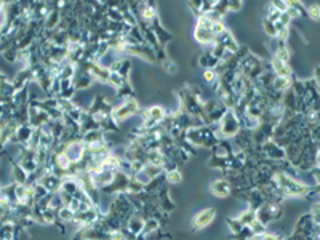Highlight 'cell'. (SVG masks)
I'll use <instances>...</instances> for the list:
<instances>
[{
	"mask_svg": "<svg viewBox=\"0 0 320 240\" xmlns=\"http://www.w3.org/2000/svg\"><path fill=\"white\" fill-rule=\"evenodd\" d=\"M112 109H114V106L110 104L103 95H96L95 100H93V102H91V106L86 107L85 111L100 122V120L109 117L110 114H112Z\"/></svg>",
	"mask_w": 320,
	"mask_h": 240,
	"instance_id": "obj_4",
	"label": "cell"
},
{
	"mask_svg": "<svg viewBox=\"0 0 320 240\" xmlns=\"http://www.w3.org/2000/svg\"><path fill=\"white\" fill-rule=\"evenodd\" d=\"M157 196V205H159V208L164 211V213H171V211L176 208V205L171 200L170 197V189H168V184H165L162 189L155 194Z\"/></svg>",
	"mask_w": 320,
	"mask_h": 240,
	"instance_id": "obj_11",
	"label": "cell"
},
{
	"mask_svg": "<svg viewBox=\"0 0 320 240\" xmlns=\"http://www.w3.org/2000/svg\"><path fill=\"white\" fill-rule=\"evenodd\" d=\"M272 58H276L282 62H287L290 64V58H292V51H290L287 42H277V47L274 50V53L271 55Z\"/></svg>",
	"mask_w": 320,
	"mask_h": 240,
	"instance_id": "obj_19",
	"label": "cell"
},
{
	"mask_svg": "<svg viewBox=\"0 0 320 240\" xmlns=\"http://www.w3.org/2000/svg\"><path fill=\"white\" fill-rule=\"evenodd\" d=\"M267 61H269L271 72L274 74L276 77H295L292 66L287 64V62L278 61L276 58H272V56H269V60H267Z\"/></svg>",
	"mask_w": 320,
	"mask_h": 240,
	"instance_id": "obj_14",
	"label": "cell"
},
{
	"mask_svg": "<svg viewBox=\"0 0 320 240\" xmlns=\"http://www.w3.org/2000/svg\"><path fill=\"white\" fill-rule=\"evenodd\" d=\"M255 236H253V232L250 227H243L242 231H238L235 234H231V239L232 240H252Z\"/></svg>",
	"mask_w": 320,
	"mask_h": 240,
	"instance_id": "obj_34",
	"label": "cell"
},
{
	"mask_svg": "<svg viewBox=\"0 0 320 240\" xmlns=\"http://www.w3.org/2000/svg\"><path fill=\"white\" fill-rule=\"evenodd\" d=\"M115 95H117V98H120L122 101H125L128 98H135V90H133L130 82H125L120 88L115 90Z\"/></svg>",
	"mask_w": 320,
	"mask_h": 240,
	"instance_id": "obj_26",
	"label": "cell"
},
{
	"mask_svg": "<svg viewBox=\"0 0 320 240\" xmlns=\"http://www.w3.org/2000/svg\"><path fill=\"white\" fill-rule=\"evenodd\" d=\"M10 163H11V173H13V182H15V184H26V181H27L26 171L22 170L21 165L16 163L13 159L10 160Z\"/></svg>",
	"mask_w": 320,
	"mask_h": 240,
	"instance_id": "obj_23",
	"label": "cell"
},
{
	"mask_svg": "<svg viewBox=\"0 0 320 240\" xmlns=\"http://www.w3.org/2000/svg\"><path fill=\"white\" fill-rule=\"evenodd\" d=\"M210 192L213 194L214 197H218V199H226V197H231L232 186L229 184V181L224 180V178L213 180L210 182Z\"/></svg>",
	"mask_w": 320,
	"mask_h": 240,
	"instance_id": "obj_12",
	"label": "cell"
},
{
	"mask_svg": "<svg viewBox=\"0 0 320 240\" xmlns=\"http://www.w3.org/2000/svg\"><path fill=\"white\" fill-rule=\"evenodd\" d=\"M61 182L63 180L61 178H58V176L55 175H51V173H45L42 178L39 180V184L40 186H43L46 191H48L50 194H58L61 189Z\"/></svg>",
	"mask_w": 320,
	"mask_h": 240,
	"instance_id": "obj_17",
	"label": "cell"
},
{
	"mask_svg": "<svg viewBox=\"0 0 320 240\" xmlns=\"http://www.w3.org/2000/svg\"><path fill=\"white\" fill-rule=\"evenodd\" d=\"M5 3H7V2H0V10L5 8Z\"/></svg>",
	"mask_w": 320,
	"mask_h": 240,
	"instance_id": "obj_43",
	"label": "cell"
},
{
	"mask_svg": "<svg viewBox=\"0 0 320 240\" xmlns=\"http://www.w3.org/2000/svg\"><path fill=\"white\" fill-rule=\"evenodd\" d=\"M164 176H165V182L167 184H179V182L183 181V173L181 170L178 168H173V170H168V171H164Z\"/></svg>",
	"mask_w": 320,
	"mask_h": 240,
	"instance_id": "obj_25",
	"label": "cell"
},
{
	"mask_svg": "<svg viewBox=\"0 0 320 240\" xmlns=\"http://www.w3.org/2000/svg\"><path fill=\"white\" fill-rule=\"evenodd\" d=\"M124 56H127V58L136 56V58H141L148 62H157L155 51L150 48L149 45H130V47L125 48Z\"/></svg>",
	"mask_w": 320,
	"mask_h": 240,
	"instance_id": "obj_5",
	"label": "cell"
},
{
	"mask_svg": "<svg viewBox=\"0 0 320 240\" xmlns=\"http://www.w3.org/2000/svg\"><path fill=\"white\" fill-rule=\"evenodd\" d=\"M139 111H141V106H139L138 100L136 98H128L125 101H122L119 106L114 107L110 117H112L117 123H122L128 119L138 116Z\"/></svg>",
	"mask_w": 320,
	"mask_h": 240,
	"instance_id": "obj_3",
	"label": "cell"
},
{
	"mask_svg": "<svg viewBox=\"0 0 320 240\" xmlns=\"http://www.w3.org/2000/svg\"><path fill=\"white\" fill-rule=\"evenodd\" d=\"M63 154L66 156V159L71 163H79L80 160L85 156V144L82 142V140H74L71 142H67L66 147H64Z\"/></svg>",
	"mask_w": 320,
	"mask_h": 240,
	"instance_id": "obj_6",
	"label": "cell"
},
{
	"mask_svg": "<svg viewBox=\"0 0 320 240\" xmlns=\"http://www.w3.org/2000/svg\"><path fill=\"white\" fill-rule=\"evenodd\" d=\"M192 37L199 45H203V47H212L214 43V36L212 34V31H207V29H202V27L195 26L194 27V34Z\"/></svg>",
	"mask_w": 320,
	"mask_h": 240,
	"instance_id": "obj_18",
	"label": "cell"
},
{
	"mask_svg": "<svg viewBox=\"0 0 320 240\" xmlns=\"http://www.w3.org/2000/svg\"><path fill=\"white\" fill-rule=\"evenodd\" d=\"M202 77H203V82H205L207 85H210V87H213V88L216 87V83L219 80V76L214 69H203Z\"/></svg>",
	"mask_w": 320,
	"mask_h": 240,
	"instance_id": "obj_30",
	"label": "cell"
},
{
	"mask_svg": "<svg viewBox=\"0 0 320 240\" xmlns=\"http://www.w3.org/2000/svg\"><path fill=\"white\" fill-rule=\"evenodd\" d=\"M162 67H164V71L167 74H176V71H178V66L174 64L171 60H168V58L165 61H162Z\"/></svg>",
	"mask_w": 320,
	"mask_h": 240,
	"instance_id": "obj_40",
	"label": "cell"
},
{
	"mask_svg": "<svg viewBox=\"0 0 320 240\" xmlns=\"http://www.w3.org/2000/svg\"><path fill=\"white\" fill-rule=\"evenodd\" d=\"M259 147H261V154H263L264 159L272 160V162H282V160H285V149H282V147L276 144L272 140H267Z\"/></svg>",
	"mask_w": 320,
	"mask_h": 240,
	"instance_id": "obj_7",
	"label": "cell"
},
{
	"mask_svg": "<svg viewBox=\"0 0 320 240\" xmlns=\"http://www.w3.org/2000/svg\"><path fill=\"white\" fill-rule=\"evenodd\" d=\"M232 141H234V144L238 151H247L250 149L252 146H255V142H253V136H252V131H248V130H242L232 138Z\"/></svg>",
	"mask_w": 320,
	"mask_h": 240,
	"instance_id": "obj_16",
	"label": "cell"
},
{
	"mask_svg": "<svg viewBox=\"0 0 320 240\" xmlns=\"http://www.w3.org/2000/svg\"><path fill=\"white\" fill-rule=\"evenodd\" d=\"M3 60L5 61H8V62H16V60H18V50L16 48H8V50H5L3 53Z\"/></svg>",
	"mask_w": 320,
	"mask_h": 240,
	"instance_id": "obj_38",
	"label": "cell"
},
{
	"mask_svg": "<svg viewBox=\"0 0 320 240\" xmlns=\"http://www.w3.org/2000/svg\"><path fill=\"white\" fill-rule=\"evenodd\" d=\"M228 0H221V2H214L213 5V13L218 15L219 18H224V15L228 13Z\"/></svg>",
	"mask_w": 320,
	"mask_h": 240,
	"instance_id": "obj_35",
	"label": "cell"
},
{
	"mask_svg": "<svg viewBox=\"0 0 320 240\" xmlns=\"http://www.w3.org/2000/svg\"><path fill=\"white\" fill-rule=\"evenodd\" d=\"M150 27H152V31H154V34H155V39H157V42H159L160 47H165L168 42H171V40H173L171 32L165 29L164 24H162L160 18H157V20L152 22V24H150Z\"/></svg>",
	"mask_w": 320,
	"mask_h": 240,
	"instance_id": "obj_15",
	"label": "cell"
},
{
	"mask_svg": "<svg viewBox=\"0 0 320 240\" xmlns=\"http://www.w3.org/2000/svg\"><path fill=\"white\" fill-rule=\"evenodd\" d=\"M144 221H146V220H144L139 213L131 215L130 218H128V221H127V227H128V231H131V232L138 237L139 234H141L143 227H144Z\"/></svg>",
	"mask_w": 320,
	"mask_h": 240,
	"instance_id": "obj_21",
	"label": "cell"
},
{
	"mask_svg": "<svg viewBox=\"0 0 320 240\" xmlns=\"http://www.w3.org/2000/svg\"><path fill=\"white\" fill-rule=\"evenodd\" d=\"M34 130L31 125L26 123V125H20V127H16L15 130V135L13 138H11L10 144H18V146H26L29 141H31L32 135H34Z\"/></svg>",
	"mask_w": 320,
	"mask_h": 240,
	"instance_id": "obj_10",
	"label": "cell"
},
{
	"mask_svg": "<svg viewBox=\"0 0 320 240\" xmlns=\"http://www.w3.org/2000/svg\"><path fill=\"white\" fill-rule=\"evenodd\" d=\"M237 220L243 227H250L256 221V211L252 208H247V211H243L240 216H237Z\"/></svg>",
	"mask_w": 320,
	"mask_h": 240,
	"instance_id": "obj_27",
	"label": "cell"
},
{
	"mask_svg": "<svg viewBox=\"0 0 320 240\" xmlns=\"http://www.w3.org/2000/svg\"><path fill=\"white\" fill-rule=\"evenodd\" d=\"M306 18H309L314 22H319L320 21V7L317 3H312L311 7L306 8Z\"/></svg>",
	"mask_w": 320,
	"mask_h": 240,
	"instance_id": "obj_33",
	"label": "cell"
},
{
	"mask_svg": "<svg viewBox=\"0 0 320 240\" xmlns=\"http://www.w3.org/2000/svg\"><path fill=\"white\" fill-rule=\"evenodd\" d=\"M242 8H243V3L238 2V0H231V2H228L229 11H240Z\"/></svg>",
	"mask_w": 320,
	"mask_h": 240,
	"instance_id": "obj_41",
	"label": "cell"
},
{
	"mask_svg": "<svg viewBox=\"0 0 320 240\" xmlns=\"http://www.w3.org/2000/svg\"><path fill=\"white\" fill-rule=\"evenodd\" d=\"M141 170L149 176V180H154V178H159V176L164 175V168L159 167V165H152V163H144Z\"/></svg>",
	"mask_w": 320,
	"mask_h": 240,
	"instance_id": "obj_28",
	"label": "cell"
},
{
	"mask_svg": "<svg viewBox=\"0 0 320 240\" xmlns=\"http://www.w3.org/2000/svg\"><path fill=\"white\" fill-rule=\"evenodd\" d=\"M226 111H228V107H226L218 98L216 100H205V102L202 104L200 120L203 122V125L219 123V120L223 119Z\"/></svg>",
	"mask_w": 320,
	"mask_h": 240,
	"instance_id": "obj_1",
	"label": "cell"
},
{
	"mask_svg": "<svg viewBox=\"0 0 320 240\" xmlns=\"http://www.w3.org/2000/svg\"><path fill=\"white\" fill-rule=\"evenodd\" d=\"M263 240H283V236H278V234H272V232H264L263 236H261Z\"/></svg>",
	"mask_w": 320,
	"mask_h": 240,
	"instance_id": "obj_42",
	"label": "cell"
},
{
	"mask_svg": "<svg viewBox=\"0 0 320 240\" xmlns=\"http://www.w3.org/2000/svg\"><path fill=\"white\" fill-rule=\"evenodd\" d=\"M125 82H128V80H125L124 77L120 76L119 72H109V80H107V85H110L114 90H117L120 88L122 85H124Z\"/></svg>",
	"mask_w": 320,
	"mask_h": 240,
	"instance_id": "obj_31",
	"label": "cell"
},
{
	"mask_svg": "<svg viewBox=\"0 0 320 240\" xmlns=\"http://www.w3.org/2000/svg\"><path fill=\"white\" fill-rule=\"evenodd\" d=\"M74 211L69 208V207H61L60 210L56 211V216H58V221H61L63 224H66V222H72V220H74Z\"/></svg>",
	"mask_w": 320,
	"mask_h": 240,
	"instance_id": "obj_29",
	"label": "cell"
},
{
	"mask_svg": "<svg viewBox=\"0 0 320 240\" xmlns=\"http://www.w3.org/2000/svg\"><path fill=\"white\" fill-rule=\"evenodd\" d=\"M226 222H228V226H229V229H231V234H235V232L243 229V226L240 224V222H238L237 218H226Z\"/></svg>",
	"mask_w": 320,
	"mask_h": 240,
	"instance_id": "obj_39",
	"label": "cell"
},
{
	"mask_svg": "<svg viewBox=\"0 0 320 240\" xmlns=\"http://www.w3.org/2000/svg\"><path fill=\"white\" fill-rule=\"evenodd\" d=\"M263 31L267 37H276V24L274 22H271V21H267L266 18L263 20Z\"/></svg>",
	"mask_w": 320,
	"mask_h": 240,
	"instance_id": "obj_37",
	"label": "cell"
},
{
	"mask_svg": "<svg viewBox=\"0 0 320 240\" xmlns=\"http://www.w3.org/2000/svg\"><path fill=\"white\" fill-rule=\"evenodd\" d=\"M159 18V13H157V5L152 2H143L141 10H139V16L138 21H143L144 24H152V22Z\"/></svg>",
	"mask_w": 320,
	"mask_h": 240,
	"instance_id": "obj_13",
	"label": "cell"
},
{
	"mask_svg": "<svg viewBox=\"0 0 320 240\" xmlns=\"http://www.w3.org/2000/svg\"><path fill=\"white\" fill-rule=\"evenodd\" d=\"M280 11H277L272 5L269 3L267 5V10H266V20L267 21H271V22H277L278 20H280Z\"/></svg>",
	"mask_w": 320,
	"mask_h": 240,
	"instance_id": "obj_36",
	"label": "cell"
},
{
	"mask_svg": "<svg viewBox=\"0 0 320 240\" xmlns=\"http://www.w3.org/2000/svg\"><path fill=\"white\" fill-rule=\"evenodd\" d=\"M295 77H276L272 79V83H271V88L278 91V93H285L292 88V82H293Z\"/></svg>",
	"mask_w": 320,
	"mask_h": 240,
	"instance_id": "obj_22",
	"label": "cell"
},
{
	"mask_svg": "<svg viewBox=\"0 0 320 240\" xmlns=\"http://www.w3.org/2000/svg\"><path fill=\"white\" fill-rule=\"evenodd\" d=\"M199 64L203 67V69H216V66L219 64V61L212 55L210 50H207L205 53H202L199 56Z\"/></svg>",
	"mask_w": 320,
	"mask_h": 240,
	"instance_id": "obj_24",
	"label": "cell"
},
{
	"mask_svg": "<svg viewBox=\"0 0 320 240\" xmlns=\"http://www.w3.org/2000/svg\"><path fill=\"white\" fill-rule=\"evenodd\" d=\"M51 122V119L48 117V114L42 109H37L34 106H29V119H27V123L31 125L34 130L37 128H42L43 125H48Z\"/></svg>",
	"mask_w": 320,
	"mask_h": 240,
	"instance_id": "obj_9",
	"label": "cell"
},
{
	"mask_svg": "<svg viewBox=\"0 0 320 240\" xmlns=\"http://www.w3.org/2000/svg\"><path fill=\"white\" fill-rule=\"evenodd\" d=\"M238 131H240V122H238L234 111L228 109L218 123V140H232Z\"/></svg>",
	"mask_w": 320,
	"mask_h": 240,
	"instance_id": "obj_2",
	"label": "cell"
},
{
	"mask_svg": "<svg viewBox=\"0 0 320 240\" xmlns=\"http://www.w3.org/2000/svg\"><path fill=\"white\" fill-rule=\"evenodd\" d=\"M104 136H106V133H104L103 130H91L80 136V140H82L85 146H91V144H96V142L104 141Z\"/></svg>",
	"mask_w": 320,
	"mask_h": 240,
	"instance_id": "obj_20",
	"label": "cell"
},
{
	"mask_svg": "<svg viewBox=\"0 0 320 240\" xmlns=\"http://www.w3.org/2000/svg\"><path fill=\"white\" fill-rule=\"evenodd\" d=\"M131 67H133V64H131V60L130 58H122V61H120V66H119V74L122 77H124L125 80H128V76H130V71H131Z\"/></svg>",
	"mask_w": 320,
	"mask_h": 240,
	"instance_id": "obj_32",
	"label": "cell"
},
{
	"mask_svg": "<svg viewBox=\"0 0 320 240\" xmlns=\"http://www.w3.org/2000/svg\"><path fill=\"white\" fill-rule=\"evenodd\" d=\"M214 218H216V208H213V207L205 208L194 216V220H192V227H194L195 231L205 229V227H208L214 221Z\"/></svg>",
	"mask_w": 320,
	"mask_h": 240,
	"instance_id": "obj_8",
	"label": "cell"
}]
</instances>
